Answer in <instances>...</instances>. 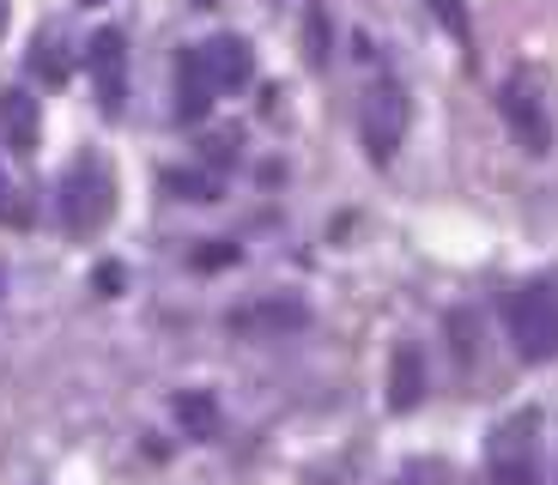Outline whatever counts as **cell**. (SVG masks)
<instances>
[{
	"label": "cell",
	"instance_id": "6da1fadb",
	"mask_svg": "<svg viewBox=\"0 0 558 485\" xmlns=\"http://www.w3.org/2000/svg\"><path fill=\"white\" fill-rule=\"evenodd\" d=\"M504 322H510V340H517V352H522L529 364L558 359V291H553V286H522V291H510Z\"/></svg>",
	"mask_w": 558,
	"mask_h": 485
},
{
	"label": "cell",
	"instance_id": "7a4b0ae2",
	"mask_svg": "<svg viewBox=\"0 0 558 485\" xmlns=\"http://www.w3.org/2000/svg\"><path fill=\"white\" fill-rule=\"evenodd\" d=\"M110 194H116L110 170H104L98 158H80V165L68 170V182H61V219H68V231H80V237L98 231L116 207Z\"/></svg>",
	"mask_w": 558,
	"mask_h": 485
},
{
	"label": "cell",
	"instance_id": "3957f363",
	"mask_svg": "<svg viewBox=\"0 0 558 485\" xmlns=\"http://www.w3.org/2000/svg\"><path fill=\"white\" fill-rule=\"evenodd\" d=\"M401 140H407V92L395 80H377L364 92V153H371V165H389Z\"/></svg>",
	"mask_w": 558,
	"mask_h": 485
},
{
	"label": "cell",
	"instance_id": "277c9868",
	"mask_svg": "<svg viewBox=\"0 0 558 485\" xmlns=\"http://www.w3.org/2000/svg\"><path fill=\"white\" fill-rule=\"evenodd\" d=\"M85 73H92V85H98L104 116H122V97H128V37L116 25H104L98 37L85 43Z\"/></svg>",
	"mask_w": 558,
	"mask_h": 485
},
{
	"label": "cell",
	"instance_id": "5b68a950",
	"mask_svg": "<svg viewBox=\"0 0 558 485\" xmlns=\"http://www.w3.org/2000/svg\"><path fill=\"white\" fill-rule=\"evenodd\" d=\"M195 56H201V68H207L213 92H243V85L255 80V49L243 37H213V43H201Z\"/></svg>",
	"mask_w": 558,
	"mask_h": 485
},
{
	"label": "cell",
	"instance_id": "8992f818",
	"mask_svg": "<svg viewBox=\"0 0 558 485\" xmlns=\"http://www.w3.org/2000/svg\"><path fill=\"white\" fill-rule=\"evenodd\" d=\"M504 122L517 128V140L529 146V153H546V146H553V122H546L541 97H534L522 80H510V85H504Z\"/></svg>",
	"mask_w": 558,
	"mask_h": 485
},
{
	"label": "cell",
	"instance_id": "52a82bcc",
	"mask_svg": "<svg viewBox=\"0 0 558 485\" xmlns=\"http://www.w3.org/2000/svg\"><path fill=\"white\" fill-rule=\"evenodd\" d=\"M310 322V310L298 304V298H267V304H250V310H238V316H231V328L238 334H250V340H267V334H298Z\"/></svg>",
	"mask_w": 558,
	"mask_h": 485
},
{
	"label": "cell",
	"instance_id": "ba28073f",
	"mask_svg": "<svg viewBox=\"0 0 558 485\" xmlns=\"http://www.w3.org/2000/svg\"><path fill=\"white\" fill-rule=\"evenodd\" d=\"M213 80H207V68H201V56L195 49H182L177 56V122H201V116L213 110Z\"/></svg>",
	"mask_w": 558,
	"mask_h": 485
},
{
	"label": "cell",
	"instance_id": "9c48e42d",
	"mask_svg": "<svg viewBox=\"0 0 558 485\" xmlns=\"http://www.w3.org/2000/svg\"><path fill=\"white\" fill-rule=\"evenodd\" d=\"M418 401H425V359H418V347H395V359H389V407L395 413H413Z\"/></svg>",
	"mask_w": 558,
	"mask_h": 485
},
{
	"label": "cell",
	"instance_id": "30bf717a",
	"mask_svg": "<svg viewBox=\"0 0 558 485\" xmlns=\"http://www.w3.org/2000/svg\"><path fill=\"white\" fill-rule=\"evenodd\" d=\"M177 425L195 437V444H213L219 437V401H213L207 388H182L177 395Z\"/></svg>",
	"mask_w": 558,
	"mask_h": 485
},
{
	"label": "cell",
	"instance_id": "8fae6325",
	"mask_svg": "<svg viewBox=\"0 0 558 485\" xmlns=\"http://www.w3.org/2000/svg\"><path fill=\"white\" fill-rule=\"evenodd\" d=\"M0 134L13 140V153L37 146V104H31V92H0Z\"/></svg>",
	"mask_w": 558,
	"mask_h": 485
},
{
	"label": "cell",
	"instance_id": "7c38bea8",
	"mask_svg": "<svg viewBox=\"0 0 558 485\" xmlns=\"http://www.w3.org/2000/svg\"><path fill=\"white\" fill-rule=\"evenodd\" d=\"M492 485H541L534 449H522V456H492Z\"/></svg>",
	"mask_w": 558,
	"mask_h": 485
},
{
	"label": "cell",
	"instance_id": "4fadbf2b",
	"mask_svg": "<svg viewBox=\"0 0 558 485\" xmlns=\"http://www.w3.org/2000/svg\"><path fill=\"white\" fill-rule=\"evenodd\" d=\"M165 189L182 194V201H219V177L213 170H170Z\"/></svg>",
	"mask_w": 558,
	"mask_h": 485
},
{
	"label": "cell",
	"instance_id": "5bb4252c",
	"mask_svg": "<svg viewBox=\"0 0 558 485\" xmlns=\"http://www.w3.org/2000/svg\"><path fill=\"white\" fill-rule=\"evenodd\" d=\"M304 56H310V68L328 61V13L322 7H310V19H304Z\"/></svg>",
	"mask_w": 558,
	"mask_h": 485
},
{
	"label": "cell",
	"instance_id": "9a60e30c",
	"mask_svg": "<svg viewBox=\"0 0 558 485\" xmlns=\"http://www.w3.org/2000/svg\"><path fill=\"white\" fill-rule=\"evenodd\" d=\"M31 61H37L43 80H68V68H73V61L61 56V37H43V43H37V56H31Z\"/></svg>",
	"mask_w": 558,
	"mask_h": 485
},
{
	"label": "cell",
	"instance_id": "2e32d148",
	"mask_svg": "<svg viewBox=\"0 0 558 485\" xmlns=\"http://www.w3.org/2000/svg\"><path fill=\"white\" fill-rule=\"evenodd\" d=\"M432 13H437V19H444V25H449V31H456V37H461V43H468V13H461V0H432Z\"/></svg>",
	"mask_w": 558,
	"mask_h": 485
},
{
	"label": "cell",
	"instance_id": "e0dca14e",
	"mask_svg": "<svg viewBox=\"0 0 558 485\" xmlns=\"http://www.w3.org/2000/svg\"><path fill=\"white\" fill-rule=\"evenodd\" d=\"M195 262L201 267H231V262H238V250H231V243H213V250H201Z\"/></svg>",
	"mask_w": 558,
	"mask_h": 485
},
{
	"label": "cell",
	"instance_id": "ac0fdd59",
	"mask_svg": "<svg viewBox=\"0 0 558 485\" xmlns=\"http://www.w3.org/2000/svg\"><path fill=\"white\" fill-rule=\"evenodd\" d=\"M98 291H104V298H116V291H122V267H116V262L98 267Z\"/></svg>",
	"mask_w": 558,
	"mask_h": 485
},
{
	"label": "cell",
	"instance_id": "d6986e66",
	"mask_svg": "<svg viewBox=\"0 0 558 485\" xmlns=\"http://www.w3.org/2000/svg\"><path fill=\"white\" fill-rule=\"evenodd\" d=\"M0 25H7V0H0Z\"/></svg>",
	"mask_w": 558,
	"mask_h": 485
},
{
	"label": "cell",
	"instance_id": "ffe728a7",
	"mask_svg": "<svg viewBox=\"0 0 558 485\" xmlns=\"http://www.w3.org/2000/svg\"><path fill=\"white\" fill-rule=\"evenodd\" d=\"M80 7H104V0H80Z\"/></svg>",
	"mask_w": 558,
	"mask_h": 485
},
{
	"label": "cell",
	"instance_id": "44dd1931",
	"mask_svg": "<svg viewBox=\"0 0 558 485\" xmlns=\"http://www.w3.org/2000/svg\"><path fill=\"white\" fill-rule=\"evenodd\" d=\"M0 213H7V194H0Z\"/></svg>",
	"mask_w": 558,
	"mask_h": 485
},
{
	"label": "cell",
	"instance_id": "7402d4cb",
	"mask_svg": "<svg viewBox=\"0 0 558 485\" xmlns=\"http://www.w3.org/2000/svg\"><path fill=\"white\" fill-rule=\"evenodd\" d=\"M195 7H213V0H195Z\"/></svg>",
	"mask_w": 558,
	"mask_h": 485
}]
</instances>
